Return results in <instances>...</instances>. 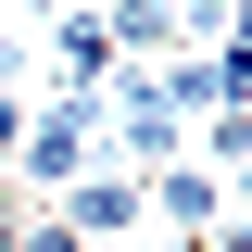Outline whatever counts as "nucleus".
Here are the masks:
<instances>
[{
    "instance_id": "2",
    "label": "nucleus",
    "mask_w": 252,
    "mask_h": 252,
    "mask_svg": "<svg viewBox=\"0 0 252 252\" xmlns=\"http://www.w3.org/2000/svg\"><path fill=\"white\" fill-rule=\"evenodd\" d=\"M51 227L63 240H89V252H139L152 240V215H139V177H114V164H89V177L51 202Z\"/></svg>"
},
{
    "instance_id": "4",
    "label": "nucleus",
    "mask_w": 252,
    "mask_h": 252,
    "mask_svg": "<svg viewBox=\"0 0 252 252\" xmlns=\"http://www.w3.org/2000/svg\"><path fill=\"white\" fill-rule=\"evenodd\" d=\"M227 227H252V177H227Z\"/></svg>"
},
{
    "instance_id": "3",
    "label": "nucleus",
    "mask_w": 252,
    "mask_h": 252,
    "mask_svg": "<svg viewBox=\"0 0 252 252\" xmlns=\"http://www.w3.org/2000/svg\"><path fill=\"white\" fill-rule=\"evenodd\" d=\"M38 63H51L63 89H101L114 76V26L101 13H63V26H38Z\"/></svg>"
},
{
    "instance_id": "1",
    "label": "nucleus",
    "mask_w": 252,
    "mask_h": 252,
    "mask_svg": "<svg viewBox=\"0 0 252 252\" xmlns=\"http://www.w3.org/2000/svg\"><path fill=\"white\" fill-rule=\"evenodd\" d=\"M89 164H101V89H51V101L26 114V139H13V164H0V177H13V202H38V215H51Z\"/></svg>"
}]
</instances>
